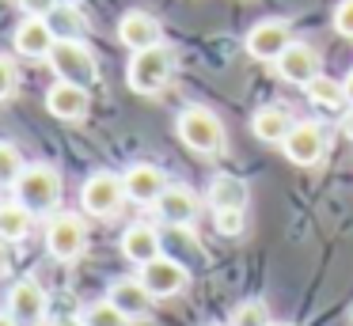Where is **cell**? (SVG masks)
I'll return each instance as SVG.
<instances>
[{
  "label": "cell",
  "mask_w": 353,
  "mask_h": 326,
  "mask_svg": "<svg viewBox=\"0 0 353 326\" xmlns=\"http://www.w3.org/2000/svg\"><path fill=\"white\" fill-rule=\"evenodd\" d=\"M46 19H50V27H54L57 38H80V34H84V27H88L84 12H80V8H72V4H65V0L46 15Z\"/></svg>",
  "instance_id": "23"
},
{
  "label": "cell",
  "mask_w": 353,
  "mask_h": 326,
  "mask_svg": "<svg viewBox=\"0 0 353 326\" xmlns=\"http://www.w3.org/2000/svg\"><path fill=\"white\" fill-rule=\"evenodd\" d=\"M125 179L122 174H110V171H95L84 179L80 186V205H84L88 216H99V220H110L118 209L125 205Z\"/></svg>",
  "instance_id": "5"
},
{
  "label": "cell",
  "mask_w": 353,
  "mask_h": 326,
  "mask_svg": "<svg viewBox=\"0 0 353 326\" xmlns=\"http://www.w3.org/2000/svg\"><path fill=\"white\" fill-rule=\"evenodd\" d=\"M274 68H277V76H281L285 83H300V88H307V83L319 76V53H315L307 42H289L285 53L274 61Z\"/></svg>",
  "instance_id": "13"
},
{
  "label": "cell",
  "mask_w": 353,
  "mask_h": 326,
  "mask_svg": "<svg viewBox=\"0 0 353 326\" xmlns=\"http://www.w3.org/2000/svg\"><path fill=\"white\" fill-rule=\"evenodd\" d=\"M107 300L114 303V307L122 311L130 323H145V318H152V311H156V296L148 292V285L141 277H118V281H110Z\"/></svg>",
  "instance_id": "7"
},
{
  "label": "cell",
  "mask_w": 353,
  "mask_h": 326,
  "mask_svg": "<svg viewBox=\"0 0 353 326\" xmlns=\"http://www.w3.org/2000/svg\"><path fill=\"white\" fill-rule=\"evenodd\" d=\"M12 186H16V197L34 212V216L54 212L57 201H61V174L50 163H27Z\"/></svg>",
  "instance_id": "2"
},
{
  "label": "cell",
  "mask_w": 353,
  "mask_h": 326,
  "mask_svg": "<svg viewBox=\"0 0 353 326\" xmlns=\"http://www.w3.org/2000/svg\"><path fill=\"white\" fill-rule=\"evenodd\" d=\"M122 254L125 262H133L141 269V265H148L152 258H160V235H156L152 224H130L122 232Z\"/></svg>",
  "instance_id": "18"
},
{
  "label": "cell",
  "mask_w": 353,
  "mask_h": 326,
  "mask_svg": "<svg viewBox=\"0 0 353 326\" xmlns=\"http://www.w3.org/2000/svg\"><path fill=\"white\" fill-rule=\"evenodd\" d=\"M307 103L312 106H323V110H338V106H345V83L342 80H330V76H315L312 83L304 88Z\"/></svg>",
  "instance_id": "22"
},
{
  "label": "cell",
  "mask_w": 353,
  "mask_h": 326,
  "mask_svg": "<svg viewBox=\"0 0 353 326\" xmlns=\"http://www.w3.org/2000/svg\"><path fill=\"white\" fill-rule=\"evenodd\" d=\"M163 38V27L160 19H156L152 12H141V8H133V12H125L122 19H118V42L125 45V50H148V45H160Z\"/></svg>",
  "instance_id": "14"
},
{
  "label": "cell",
  "mask_w": 353,
  "mask_h": 326,
  "mask_svg": "<svg viewBox=\"0 0 353 326\" xmlns=\"http://www.w3.org/2000/svg\"><path fill=\"white\" fill-rule=\"evenodd\" d=\"M16 88H19V72H16V65H12V61L4 57V53H0V103L16 95Z\"/></svg>",
  "instance_id": "28"
},
{
  "label": "cell",
  "mask_w": 353,
  "mask_h": 326,
  "mask_svg": "<svg viewBox=\"0 0 353 326\" xmlns=\"http://www.w3.org/2000/svg\"><path fill=\"white\" fill-rule=\"evenodd\" d=\"M19 4H23L27 15H50L57 4H61V0H19Z\"/></svg>",
  "instance_id": "30"
},
{
  "label": "cell",
  "mask_w": 353,
  "mask_h": 326,
  "mask_svg": "<svg viewBox=\"0 0 353 326\" xmlns=\"http://www.w3.org/2000/svg\"><path fill=\"white\" fill-rule=\"evenodd\" d=\"M31 227H34V212L27 209L19 197L0 205V235L8 243H23L27 235H31Z\"/></svg>",
  "instance_id": "21"
},
{
  "label": "cell",
  "mask_w": 353,
  "mask_h": 326,
  "mask_svg": "<svg viewBox=\"0 0 353 326\" xmlns=\"http://www.w3.org/2000/svg\"><path fill=\"white\" fill-rule=\"evenodd\" d=\"M247 197H251V190L236 174H216L209 182V205L213 209H247Z\"/></svg>",
  "instance_id": "20"
},
{
  "label": "cell",
  "mask_w": 353,
  "mask_h": 326,
  "mask_svg": "<svg viewBox=\"0 0 353 326\" xmlns=\"http://www.w3.org/2000/svg\"><path fill=\"white\" fill-rule=\"evenodd\" d=\"M46 307H50V296H46V288H42L34 277H23V281L12 285L8 315L16 318L19 326H39L42 318H46Z\"/></svg>",
  "instance_id": "9"
},
{
  "label": "cell",
  "mask_w": 353,
  "mask_h": 326,
  "mask_svg": "<svg viewBox=\"0 0 353 326\" xmlns=\"http://www.w3.org/2000/svg\"><path fill=\"white\" fill-rule=\"evenodd\" d=\"M16 4H19V0H16Z\"/></svg>",
  "instance_id": "38"
},
{
  "label": "cell",
  "mask_w": 353,
  "mask_h": 326,
  "mask_svg": "<svg viewBox=\"0 0 353 326\" xmlns=\"http://www.w3.org/2000/svg\"><path fill=\"white\" fill-rule=\"evenodd\" d=\"M175 76V53L168 45H148V50H137L130 57V68H125V83L137 95H160L163 88Z\"/></svg>",
  "instance_id": "1"
},
{
  "label": "cell",
  "mask_w": 353,
  "mask_h": 326,
  "mask_svg": "<svg viewBox=\"0 0 353 326\" xmlns=\"http://www.w3.org/2000/svg\"><path fill=\"white\" fill-rule=\"evenodd\" d=\"M342 133H345V136H350V141H353V106H350V110L342 114Z\"/></svg>",
  "instance_id": "32"
},
{
  "label": "cell",
  "mask_w": 353,
  "mask_h": 326,
  "mask_svg": "<svg viewBox=\"0 0 353 326\" xmlns=\"http://www.w3.org/2000/svg\"><path fill=\"white\" fill-rule=\"evenodd\" d=\"M46 250L57 262H77L88 250V224L77 212H57L46 224Z\"/></svg>",
  "instance_id": "6"
},
{
  "label": "cell",
  "mask_w": 353,
  "mask_h": 326,
  "mask_svg": "<svg viewBox=\"0 0 353 326\" xmlns=\"http://www.w3.org/2000/svg\"><path fill=\"white\" fill-rule=\"evenodd\" d=\"M84 323L88 326H130V318H125L110 300H95L92 307H84Z\"/></svg>",
  "instance_id": "25"
},
{
  "label": "cell",
  "mask_w": 353,
  "mask_h": 326,
  "mask_svg": "<svg viewBox=\"0 0 353 326\" xmlns=\"http://www.w3.org/2000/svg\"><path fill=\"white\" fill-rule=\"evenodd\" d=\"M350 318H353V307H350Z\"/></svg>",
  "instance_id": "37"
},
{
  "label": "cell",
  "mask_w": 353,
  "mask_h": 326,
  "mask_svg": "<svg viewBox=\"0 0 353 326\" xmlns=\"http://www.w3.org/2000/svg\"><path fill=\"white\" fill-rule=\"evenodd\" d=\"M292 42V30L285 19H262L254 23L251 30H247V53H251L254 61H277L285 53V45Z\"/></svg>",
  "instance_id": "11"
},
{
  "label": "cell",
  "mask_w": 353,
  "mask_h": 326,
  "mask_svg": "<svg viewBox=\"0 0 353 326\" xmlns=\"http://www.w3.org/2000/svg\"><path fill=\"white\" fill-rule=\"evenodd\" d=\"M342 83H345V103H350V106H353V72H350V76H345V80H342Z\"/></svg>",
  "instance_id": "33"
},
{
  "label": "cell",
  "mask_w": 353,
  "mask_h": 326,
  "mask_svg": "<svg viewBox=\"0 0 353 326\" xmlns=\"http://www.w3.org/2000/svg\"><path fill=\"white\" fill-rule=\"evenodd\" d=\"M334 30L353 42V0H338V8H334Z\"/></svg>",
  "instance_id": "29"
},
{
  "label": "cell",
  "mask_w": 353,
  "mask_h": 326,
  "mask_svg": "<svg viewBox=\"0 0 353 326\" xmlns=\"http://www.w3.org/2000/svg\"><path fill=\"white\" fill-rule=\"evenodd\" d=\"M4 262H8V239L0 235V269H4Z\"/></svg>",
  "instance_id": "34"
},
{
  "label": "cell",
  "mask_w": 353,
  "mask_h": 326,
  "mask_svg": "<svg viewBox=\"0 0 353 326\" xmlns=\"http://www.w3.org/2000/svg\"><path fill=\"white\" fill-rule=\"evenodd\" d=\"M50 326H88V323H84V315H80V318L77 315H65V318H54Z\"/></svg>",
  "instance_id": "31"
},
{
  "label": "cell",
  "mask_w": 353,
  "mask_h": 326,
  "mask_svg": "<svg viewBox=\"0 0 353 326\" xmlns=\"http://www.w3.org/2000/svg\"><path fill=\"white\" fill-rule=\"evenodd\" d=\"M270 326H292V323H270Z\"/></svg>",
  "instance_id": "36"
},
{
  "label": "cell",
  "mask_w": 353,
  "mask_h": 326,
  "mask_svg": "<svg viewBox=\"0 0 353 326\" xmlns=\"http://www.w3.org/2000/svg\"><path fill=\"white\" fill-rule=\"evenodd\" d=\"M23 167H27V163H23V156H19L16 144L0 141V186H4V182H16Z\"/></svg>",
  "instance_id": "26"
},
{
  "label": "cell",
  "mask_w": 353,
  "mask_h": 326,
  "mask_svg": "<svg viewBox=\"0 0 353 326\" xmlns=\"http://www.w3.org/2000/svg\"><path fill=\"white\" fill-rule=\"evenodd\" d=\"M213 224L221 235H239L243 232V209H216L213 212Z\"/></svg>",
  "instance_id": "27"
},
{
  "label": "cell",
  "mask_w": 353,
  "mask_h": 326,
  "mask_svg": "<svg viewBox=\"0 0 353 326\" xmlns=\"http://www.w3.org/2000/svg\"><path fill=\"white\" fill-rule=\"evenodd\" d=\"M175 133H179V141L190 152H198V156H216V152L224 148V141H228L221 118H216L209 106H186L175 118Z\"/></svg>",
  "instance_id": "3"
},
{
  "label": "cell",
  "mask_w": 353,
  "mask_h": 326,
  "mask_svg": "<svg viewBox=\"0 0 353 326\" xmlns=\"http://www.w3.org/2000/svg\"><path fill=\"white\" fill-rule=\"evenodd\" d=\"M46 110L54 114L57 121H84L88 110H92V91L80 88V83L57 80L54 88L46 91Z\"/></svg>",
  "instance_id": "12"
},
{
  "label": "cell",
  "mask_w": 353,
  "mask_h": 326,
  "mask_svg": "<svg viewBox=\"0 0 353 326\" xmlns=\"http://www.w3.org/2000/svg\"><path fill=\"white\" fill-rule=\"evenodd\" d=\"M292 125H296V121H292V114L285 110V106H262V110H254V118H251V133L259 136V141H266V144H281Z\"/></svg>",
  "instance_id": "19"
},
{
  "label": "cell",
  "mask_w": 353,
  "mask_h": 326,
  "mask_svg": "<svg viewBox=\"0 0 353 326\" xmlns=\"http://www.w3.org/2000/svg\"><path fill=\"white\" fill-rule=\"evenodd\" d=\"M12 42H16V53H23V57L46 61L50 50H54V42H57V34H54L46 15H27L16 27V38H12Z\"/></svg>",
  "instance_id": "15"
},
{
  "label": "cell",
  "mask_w": 353,
  "mask_h": 326,
  "mask_svg": "<svg viewBox=\"0 0 353 326\" xmlns=\"http://www.w3.org/2000/svg\"><path fill=\"white\" fill-rule=\"evenodd\" d=\"M50 68H54L57 80L80 83V88H92L99 80V65H95V53L84 38H57L54 50H50Z\"/></svg>",
  "instance_id": "4"
},
{
  "label": "cell",
  "mask_w": 353,
  "mask_h": 326,
  "mask_svg": "<svg viewBox=\"0 0 353 326\" xmlns=\"http://www.w3.org/2000/svg\"><path fill=\"white\" fill-rule=\"evenodd\" d=\"M0 326H19V323H16V318H12V315H8V311H4V315H0Z\"/></svg>",
  "instance_id": "35"
},
{
  "label": "cell",
  "mask_w": 353,
  "mask_h": 326,
  "mask_svg": "<svg viewBox=\"0 0 353 326\" xmlns=\"http://www.w3.org/2000/svg\"><path fill=\"white\" fill-rule=\"evenodd\" d=\"M228 326H270V303L266 300H247L232 311Z\"/></svg>",
  "instance_id": "24"
},
{
  "label": "cell",
  "mask_w": 353,
  "mask_h": 326,
  "mask_svg": "<svg viewBox=\"0 0 353 326\" xmlns=\"http://www.w3.org/2000/svg\"><path fill=\"white\" fill-rule=\"evenodd\" d=\"M122 179H125V194H130L133 201H141V205H156L160 194L168 190V174H163L156 163H133Z\"/></svg>",
  "instance_id": "16"
},
{
  "label": "cell",
  "mask_w": 353,
  "mask_h": 326,
  "mask_svg": "<svg viewBox=\"0 0 353 326\" xmlns=\"http://www.w3.org/2000/svg\"><path fill=\"white\" fill-rule=\"evenodd\" d=\"M281 148L296 167H315L327 156V133H323V125H315V121H296V125L289 129V136L281 141Z\"/></svg>",
  "instance_id": "8"
},
{
  "label": "cell",
  "mask_w": 353,
  "mask_h": 326,
  "mask_svg": "<svg viewBox=\"0 0 353 326\" xmlns=\"http://www.w3.org/2000/svg\"><path fill=\"white\" fill-rule=\"evenodd\" d=\"M141 281L148 285V292H152L156 300H168V296H179L186 285H190V273H186L183 262L160 254V258H152L148 265H141Z\"/></svg>",
  "instance_id": "10"
},
{
  "label": "cell",
  "mask_w": 353,
  "mask_h": 326,
  "mask_svg": "<svg viewBox=\"0 0 353 326\" xmlns=\"http://www.w3.org/2000/svg\"><path fill=\"white\" fill-rule=\"evenodd\" d=\"M198 197L190 194L186 186H168L160 194V201H156V212L163 216V224H171V227H186V224H194L198 220Z\"/></svg>",
  "instance_id": "17"
}]
</instances>
